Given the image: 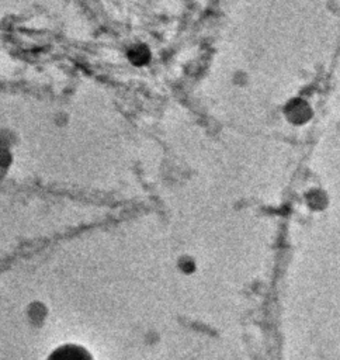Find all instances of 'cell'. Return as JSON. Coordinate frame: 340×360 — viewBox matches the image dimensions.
I'll return each mask as SVG.
<instances>
[{
    "label": "cell",
    "instance_id": "obj_1",
    "mask_svg": "<svg viewBox=\"0 0 340 360\" xmlns=\"http://www.w3.org/2000/svg\"><path fill=\"white\" fill-rule=\"evenodd\" d=\"M49 360H90V357L81 347L65 346L58 349Z\"/></svg>",
    "mask_w": 340,
    "mask_h": 360
}]
</instances>
